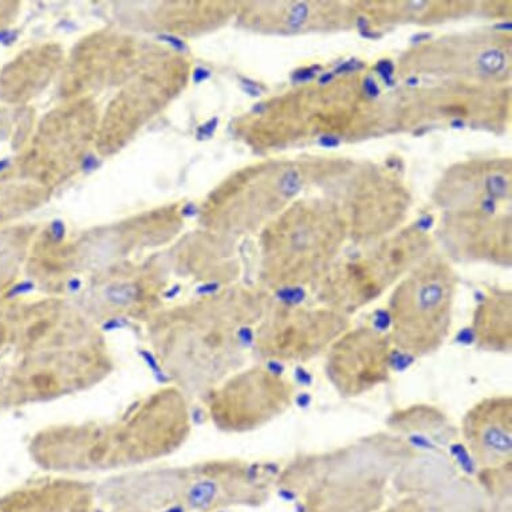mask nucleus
Wrapping results in <instances>:
<instances>
[{
  "instance_id": "nucleus-1",
  "label": "nucleus",
  "mask_w": 512,
  "mask_h": 512,
  "mask_svg": "<svg viewBox=\"0 0 512 512\" xmlns=\"http://www.w3.org/2000/svg\"><path fill=\"white\" fill-rule=\"evenodd\" d=\"M415 458L393 433L360 437L344 447L302 454L279 471L277 487L299 512H376L397 470Z\"/></svg>"
},
{
  "instance_id": "nucleus-2",
  "label": "nucleus",
  "mask_w": 512,
  "mask_h": 512,
  "mask_svg": "<svg viewBox=\"0 0 512 512\" xmlns=\"http://www.w3.org/2000/svg\"><path fill=\"white\" fill-rule=\"evenodd\" d=\"M393 348L425 357L443 348L452 329V282L447 270L433 267L415 275L392 299Z\"/></svg>"
},
{
  "instance_id": "nucleus-3",
  "label": "nucleus",
  "mask_w": 512,
  "mask_h": 512,
  "mask_svg": "<svg viewBox=\"0 0 512 512\" xmlns=\"http://www.w3.org/2000/svg\"><path fill=\"white\" fill-rule=\"evenodd\" d=\"M279 471L273 464L239 460L208 464L194 475H184L180 506L191 512L262 506L277 487Z\"/></svg>"
},
{
  "instance_id": "nucleus-4",
  "label": "nucleus",
  "mask_w": 512,
  "mask_h": 512,
  "mask_svg": "<svg viewBox=\"0 0 512 512\" xmlns=\"http://www.w3.org/2000/svg\"><path fill=\"white\" fill-rule=\"evenodd\" d=\"M285 309L256 330V350L271 361L306 364L326 354L349 329L345 315L330 310H307L286 302Z\"/></svg>"
},
{
  "instance_id": "nucleus-5",
  "label": "nucleus",
  "mask_w": 512,
  "mask_h": 512,
  "mask_svg": "<svg viewBox=\"0 0 512 512\" xmlns=\"http://www.w3.org/2000/svg\"><path fill=\"white\" fill-rule=\"evenodd\" d=\"M294 399L289 378L256 366L231 378L215 393L211 413L220 428L246 432L282 416Z\"/></svg>"
},
{
  "instance_id": "nucleus-6",
  "label": "nucleus",
  "mask_w": 512,
  "mask_h": 512,
  "mask_svg": "<svg viewBox=\"0 0 512 512\" xmlns=\"http://www.w3.org/2000/svg\"><path fill=\"white\" fill-rule=\"evenodd\" d=\"M392 350L388 334L380 330L348 329L326 352V377L345 399L366 395L391 378Z\"/></svg>"
},
{
  "instance_id": "nucleus-7",
  "label": "nucleus",
  "mask_w": 512,
  "mask_h": 512,
  "mask_svg": "<svg viewBox=\"0 0 512 512\" xmlns=\"http://www.w3.org/2000/svg\"><path fill=\"white\" fill-rule=\"evenodd\" d=\"M462 439L480 470L512 463V397H486L463 417Z\"/></svg>"
},
{
  "instance_id": "nucleus-8",
  "label": "nucleus",
  "mask_w": 512,
  "mask_h": 512,
  "mask_svg": "<svg viewBox=\"0 0 512 512\" xmlns=\"http://www.w3.org/2000/svg\"><path fill=\"white\" fill-rule=\"evenodd\" d=\"M93 502V490L84 484L46 483L2 496L0 512H90Z\"/></svg>"
},
{
  "instance_id": "nucleus-9",
  "label": "nucleus",
  "mask_w": 512,
  "mask_h": 512,
  "mask_svg": "<svg viewBox=\"0 0 512 512\" xmlns=\"http://www.w3.org/2000/svg\"><path fill=\"white\" fill-rule=\"evenodd\" d=\"M472 337L476 348L488 353H511L512 315L508 298L496 299L490 303L480 299L472 321Z\"/></svg>"
},
{
  "instance_id": "nucleus-10",
  "label": "nucleus",
  "mask_w": 512,
  "mask_h": 512,
  "mask_svg": "<svg viewBox=\"0 0 512 512\" xmlns=\"http://www.w3.org/2000/svg\"><path fill=\"white\" fill-rule=\"evenodd\" d=\"M506 57L500 50H488L479 58V65L488 74L499 73L504 68Z\"/></svg>"
},
{
  "instance_id": "nucleus-11",
  "label": "nucleus",
  "mask_w": 512,
  "mask_h": 512,
  "mask_svg": "<svg viewBox=\"0 0 512 512\" xmlns=\"http://www.w3.org/2000/svg\"><path fill=\"white\" fill-rule=\"evenodd\" d=\"M376 512H429L427 506L417 498H405Z\"/></svg>"
},
{
  "instance_id": "nucleus-12",
  "label": "nucleus",
  "mask_w": 512,
  "mask_h": 512,
  "mask_svg": "<svg viewBox=\"0 0 512 512\" xmlns=\"http://www.w3.org/2000/svg\"><path fill=\"white\" fill-rule=\"evenodd\" d=\"M301 185L302 181L299 173L297 171H287L285 175H283L281 183H279V188H281L283 195H286L287 198H291V196L298 194Z\"/></svg>"
},
{
  "instance_id": "nucleus-13",
  "label": "nucleus",
  "mask_w": 512,
  "mask_h": 512,
  "mask_svg": "<svg viewBox=\"0 0 512 512\" xmlns=\"http://www.w3.org/2000/svg\"><path fill=\"white\" fill-rule=\"evenodd\" d=\"M486 189L491 199L504 198L507 192V181L503 176H490L486 180Z\"/></svg>"
},
{
  "instance_id": "nucleus-14",
  "label": "nucleus",
  "mask_w": 512,
  "mask_h": 512,
  "mask_svg": "<svg viewBox=\"0 0 512 512\" xmlns=\"http://www.w3.org/2000/svg\"><path fill=\"white\" fill-rule=\"evenodd\" d=\"M307 15H309V7H307L306 3H298L297 6L293 7V11H291L289 23L293 29H298L301 27L303 23H305Z\"/></svg>"
},
{
  "instance_id": "nucleus-15",
  "label": "nucleus",
  "mask_w": 512,
  "mask_h": 512,
  "mask_svg": "<svg viewBox=\"0 0 512 512\" xmlns=\"http://www.w3.org/2000/svg\"><path fill=\"white\" fill-rule=\"evenodd\" d=\"M135 295V289L132 286H120V287H112L109 290V297L118 303L128 302L129 299L133 298Z\"/></svg>"
},
{
  "instance_id": "nucleus-16",
  "label": "nucleus",
  "mask_w": 512,
  "mask_h": 512,
  "mask_svg": "<svg viewBox=\"0 0 512 512\" xmlns=\"http://www.w3.org/2000/svg\"><path fill=\"white\" fill-rule=\"evenodd\" d=\"M376 70L378 74L382 78H384V81L387 82L389 86H393L395 84V80H393V73H395V66H393V63L391 61H380L378 62V65L376 66Z\"/></svg>"
},
{
  "instance_id": "nucleus-17",
  "label": "nucleus",
  "mask_w": 512,
  "mask_h": 512,
  "mask_svg": "<svg viewBox=\"0 0 512 512\" xmlns=\"http://www.w3.org/2000/svg\"><path fill=\"white\" fill-rule=\"evenodd\" d=\"M218 122V118H211V120L206 122V124L200 126L198 131V139H210V137L214 135L216 128H218Z\"/></svg>"
},
{
  "instance_id": "nucleus-18",
  "label": "nucleus",
  "mask_w": 512,
  "mask_h": 512,
  "mask_svg": "<svg viewBox=\"0 0 512 512\" xmlns=\"http://www.w3.org/2000/svg\"><path fill=\"white\" fill-rule=\"evenodd\" d=\"M319 70V66H313V68H306L298 70V72L294 73L293 81L297 82V84H301V82H306L313 80L315 74H317Z\"/></svg>"
},
{
  "instance_id": "nucleus-19",
  "label": "nucleus",
  "mask_w": 512,
  "mask_h": 512,
  "mask_svg": "<svg viewBox=\"0 0 512 512\" xmlns=\"http://www.w3.org/2000/svg\"><path fill=\"white\" fill-rule=\"evenodd\" d=\"M159 38L177 51H187V45L181 39L175 37V35L161 34Z\"/></svg>"
},
{
  "instance_id": "nucleus-20",
  "label": "nucleus",
  "mask_w": 512,
  "mask_h": 512,
  "mask_svg": "<svg viewBox=\"0 0 512 512\" xmlns=\"http://www.w3.org/2000/svg\"><path fill=\"white\" fill-rule=\"evenodd\" d=\"M364 68V65L360 61H357V59H352V61L341 63L340 66H338L336 73H348V72H356V70H360Z\"/></svg>"
},
{
  "instance_id": "nucleus-21",
  "label": "nucleus",
  "mask_w": 512,
  "mask_h": 512,
  "mask_svg": "<svg viewBox=\"0 0 512 512\" xmlns=\"http://www.w3.org/2000/svg\"><path fill=\"white\" fill-rule=\"evenodd\" d=\"M66 227L61 220H54L53 224H51V234H53V238L55 240H62L63 236H65Z\"/></svg>"
},
{
  "instance_id": "nucleus-22",
  "label": "nucleus",
  "mask_w": 512,
  "mask_h": 512,
  "mask_svg": "<svg viewBox=\"0 0 512 512\" xmlns=\"http://www.w3.org/2000/svg\"><path fill=\"white\" fill-rule=\"evenodd\" d=\"M364 90L369 97L374 98L377 97L378 94H380V89H378L376 81H374L372 77L365 78Z\"/></svg>"
},
{
  "instance_id": "nucleus-23",
  "label": "nucleus",
  "mask_w": 512,
  "mask_h": 512,
  "mask_svg": "<svg viewBox=\"0 0 512 512\" xmlns=\"http://www.w3.org/2000/svg\"><path fill=\"white\" fill-rule=\"evenodd\" d=\"M211 77L210 70L204 68L195 69L194 76H192V80H194L195 84H202V82L207 81L208 78Z\"/></svg>"
},
{
  "instance_id": "nucleus-24",
  "label": "nucleus",
  "mask_w": 512,
  "mask_h": 512,
  "mask_svg": "<svg viewBox=\"0 0 512 512\" xmlns=\"http://www.w3.org/2000/svg\"><path fill=\"white\" fill-rule=\"evenodd\" d=\"M318 143L324 148H337L338 145H340V140H338L337 137L324 136L319 139Z\"/></svg>"
},
{
  "instance_id": "nucleus-25",
  "label": "nucleus",
  "mask_w": 512,
  "mask_h": 512,
  "mask_svg": "<svg viewBox=\"0 0 512 512\" xmlns=\"http://www.w3.org/2000/svg\"><path fill=\"white\" fill-rule=\"evenodd\" d=\"M244 90H246L248 94H251V96H261V90H259L258 86L255 84H251L250 81L244 82Z\"/></svg>"
},
{
  "instance_id": "nucleus-26",
  "label": "nucleus",
  "mask_w": 512,
  "mask_h": 512,
  "mask_svg": "<svg viewBox=\"0 0 512 512\" xmlns=\"http://www.w3.org/2000/svg\"><path fill=\"white\" fill-rule=\"evenodd\" d=\"M98 165V161L96 157L89 156L86 157L84 160V164H82V167H84L85 171H93V169H96Z\"/></svg>"
},
{
  "instance_id": "nucleus-27",
  "label": "nucleus",
  "mask_w": 512,
  "mask_h": 512,
  "mask_svg": "<svg viewBox=\"0 0 512 512\" xmlns=\"http://www.w3.org/2000/svg\"><path fill=\"white\" fill-rule=\"evenodd\" d=\"M433 219L431 216H424L423 219L419 220V224H417V227L420 228V230L427 231L429 228L432 227Z\"/></svg>"
},
{
  "instance_id": "nucleus-28",
  "label": "nucleus",
  "mask_w": 512,
  "mask_h": 512,
  "mask_svg": "<svg viewBox=\"0 0 512 512\" xmlns=\"http://www.w3.org/2000/svg\"><path fill=\"white\" fill-rule=\"evenodd\" d=\"M196 212H198V210H196V207L192 203L187 204V206L183 208L185 218H192V216L196 215Z\"/></svg>"
},
{
  "instance_id": "nucleus-29",
  "label": "nucleus",
  "mask_w": 512,
  "mask_h": 512,
  "mask_svg": "<svg viewBox=\"0 0 512 512\" xmlns=\"http://www.w3.org/2000/svg\"><path fill=\"white\" fill-rule=\"evenodd\" d=\"M483 210L488 212V214H492V212H495V202L494 199H487L484 200L482 204Z\"/></svg>"
},
{
  "instance_id": "nucleus-30",
  "label": "nucleus",
  "mask_w": 512,
  "mask_h": 512,
  "mask_svg": "<svg viewBox=\"0 0 512 512\" xmlns=\"http://www.w3.org/2000/svg\"><path fill=\"white\" fill-rule=\"evenodd\" d=\"M357 26L358 29L361 30V33H364V31H368V22H366L365 18H358Z\"/></svg>"
},
{
  "instance_id": "nucleus-31",
  "label": "nucleus",
  "mask_w": 512,
  "mask_h": 512,
  "mask_svg": "<svg viewBox=\"0 0 512 512\" xmlns=\"http://www.w3.org/2000/svg\"><path fill=\"white\" fill-rule=\"evenodd\" d=\"M431 38V35L429 34H417L415 37L412 38L413 42H423L428 41V39Z\"/></svg>"
},
{
  "instance_id": "nucleus-32",
  "label": "nucleus",
  "mask_w": 512,
  "mask_h": 512,
  "mask_svg": "<svg viewBox=\"0 0 512 512\" xmlns=\"http://www.w3.org/2000/svg\"><path fill=\"white\" fill-rule=\"evenodd\" d=\"M333 77H334L333 73L324 74V76L321 77V80H319V82H321V84H324V85L329 84V82L333 80Z\"/></svg>"
},
{
  "instance_id": "nucleus-33",
  "label": "nucleus",
  "mask_w": 512,
  "mask_h": 512,
  "mask_svg": "<svg viewBox=\"0 0 512 512\" xmlns=\"http://www.w3.org/2000/svg\"><path fill=\"white\" fill-rule=\"evenodd\" d=\"M495 29L510 31L512 29V26L510 22L499 23V25L495 26Z\"/></svg>"
},
{
  "instance_id": "nucleus-34",
  "label": "nucleus",
  "mask_w": 512,
  "mask_h": 512,
  "mask_svg": "<svg viewBox=\"0 0 512 512\" xmlns=\"http://www.w3.org/2000/svg\"><path fill=\"white\" fill-rule=\"evenodd\" d=\"M361 35H362V37L369 38V39H376V38H380L381 37L380 34L369 33V30L368 31H364V33H361Z\"/></svg>"
},
{
  "instance_id": "nucleus-35",
  "label": "nucleus",
  "mask_w": 512,
  "mask_h": 512,
  "mask_svg": "<svg viewBox=\"0 0 512 512\" xmlns=\"http://www.w3.org/2000/svg\"><path fill=\"white\" fill-rule=\"evenodd\" d=\"M463 121H460V120H455V121H452V126H454V128H463Z\"/></svg>"
},
{
  "instance_id": "nucleus-36",
  "label": "nucleus",
  "mask_w": 512,
  "mask_h": 512,
  "mask_svg": "<svg viewBox=\"0 0 512 512\" xmlns=\"http://www.w3.org/2000/svg\"><path fill=\"white\" fill-rule=\"evenodd\" d=\"M7 167H9V161H7V160L0 161V172H2L3 169H6Z\"/></svg>"
},
{
  "instance_id": "nucleus-37",
  "label": "nucleus",
  "mask_w": 512,
  "mask_h": 512,
  "mask_svg": "<svg viewBox=\"0 0 512 512\" xmlns=\"http://www.w3.org/2000/svg\"><path fill=\"white\" fill-rule=\"evenodd\" d=\"M407 84L411 85V86H415V85L419 84V80H417V78H409V80L407 81Z\"/></svg>"
}]
</instances>
